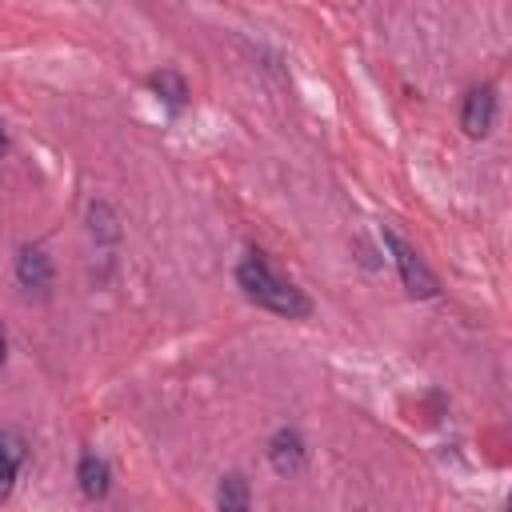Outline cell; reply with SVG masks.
I'll list each match as a JSON object with an SVG mask.
<instances>
[{
  "mask_svg": "<svg viewBox=\"0 0 512 512\" xmlns=\"http://www.w3.org/2000/svg\"><path fill=\"white\" fill-rule=\"evenodd\" d=\"M236 288L256 304V308H268L276 316H288V320H304L312 312V300L292 284L284 280L268 260L264 252H244V260L236 264Z\"/></svg>",
  "mask_w": 512,
  "mask_h": 512,
  "instance_id": "obj_1",
  "label": "cell"
},
{
  "mask_svg": "<svg viewBox=\"0 0 512 512\" xmlns=\"http://www.w3.org/2000/svg\"><path fill=\"white\" fill-rule=\"evenodd\" d=\"M384 248H388V256H392V264H396L400 284L408 288V296H416V300H432V296L440 292L436 272L424 264V256H420V252H416L392 224H384Z\"/></svg>",
  "mask_w": 512,
  "mask_h": 512,
  "instance_id": "obj_2",
  "label": "cell"
},
{
  "mask_svg": "<svg viewBox=\"0 0 512 512\" xmlns=\"http://www.w3.org/2000/svg\"><path fill=\"white\" fill-rule=\"evenodd\" d=\"M496 88L492 84H480V88H472L468 96H464V108H460V128L472 136V140H480V136H488L492 132V124H496Z\"/></svg>",
  "mask_w": 512,
  "mask_h": 512,
  "instance_id": "obj_3",
  "label": "cell"
},
{
  "mask_svg": "<svg viewBox=\"0 0 512 512\" xmlns=\"http://www.w3.org/2000/svg\"><path fill=\"white\" fill-rule=\"evenodd\" d=\"M268 464L280 472V476H296L304 464H308V448L300 440L296 428H280L272 440H268Z\"/></svg>",
  "mask_w": 512,
  "mask_h": 512,
  "instance_id": "obj_4",
  "label": "cell"
},
{
  "mask_svg": "<svg viewBox=\"0 0 512 512\" xmlns=\"http://www.w3.org/2000/svg\"><path fill=\"white\" fill-rule=\"evenodd\" d=\"M52 260H48V252L44 248H36V244H24L20 248V256H16V280H20V288L24 292H48L52 288Z\"/></svg>",
  "mask_w": 512,
  "mask_h": 512,
  "instance_id": "obj_5",
  "label": "cell"
},
{
  "mask_svg": "<svg viewBox=\"0 0 512 512\" xmlns=\"http://www.w3.org/2000/svg\"><path fill=\"white\" fill-rule=\"evenodd\" d=\"M24 460H28V440L16 428H0V500L12 496Z\"/></svg>",
  "mask_w": 512,
  "mask_h": 512,
  "instance_id": "obj_6",
  "label": "cell"
},
{
  "mask_svg": "<svg viewBox=\"0 0 512 512\" xmlns=\"http://www.w3.org/2000/svg\"><path fill=\"white\" fill-rule=\"evenodd\" d=\"M76 480H80V492H84L88 500H104L108 488H112V468H108L104 456L84 452L80 464H76Z\"/></svg>",
  "mask_w": 512,
  "mask_h": 512,
  "instance_id": "obj_7",
  "label": "cell"
},
{
  "mask_svg": "<svg viewBox=\"0 0 512 512\" xmlns=\"http://www.w3.org/2000/svg\"><path fill=\"white\" fill-rule=\"evenodd\" d=\"M216 512H252V488L240 472H228L220 476V488H216Z\"/></svg>",
  "mask_w": 512,
  "mask_h": 512,
  "instance_id": "obj_8",
  "label": "cell"
},
{
  "mask_svg": "<svg viewBox=\"0 0 512 512\" xmlns=\"http://www.w3.org/2000/svg\"><path fill=\"white\" fill-rule=\"evenodd\" d=\"M148 84H152V92L168 104V112H172V116H176V112H184V104H188V84H184V76H180V72L164 68V72H156Z\"/></svg>",
  "mask_w": 512,
  "mask_h": 512,
  "instance_id": "obj_9",
  "label": "cell"
},
{
  "mask_svg": "<svg viewBox=\"0 0 512 512\" xmlns=\"http://www.w3.org/2000/svg\"><path fill=\"white\" fill-rule=\"evenodd\" d=\"M88 232H92V240H116L120 236L116 212L104 200H92V208H88Z\"/></svg>",
  "mask_w": 512,
  "mask_h": 512,
  "instance_id": "obj_10",
  "label": "cell"
},
{
  "mask_svg": "<svg viewBox=\"0 0 512 512\" xmlns=\"http://www.w3.org/2000/svg\"><path fill=\"white\" fill-rule=\"evenodd\" d=\"M8 148V132H4V124H0V152Z\"/></svg>",
  "mask_w": 512,
  "mask_h": 512,
  "instance_id": "obj_11",
  "label": "cell"
},
{
  "mask_svg": "<svg viewBox=\"0 0 512 512\" xmlns=\"http://www.w3.org/2000/svg\"><path fill=\"white\" fill-rule=\"evenodd\" d=\"M4 352H8V344H4V332H0V364H4Z\"/></svg>",
  "mask_w": 512,
  "mask_h": 512,
  "instance_id": "obj_12",
  "label": "cell"
}]
</instances>
